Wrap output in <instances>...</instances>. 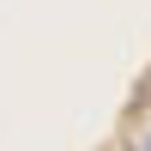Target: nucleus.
<instances>
[{
	"label": "nucleus",
	"mask_w": 151,
	"mask_h": 151,
	"mask_svg": "<svg viewBox=\"0 0 151 151\" xmlns=\"http://www.w3.org/2000/svg\"><path fill=\"white\" fill-rule=\"evenodd\" d=\"M139 151H151V133H145V139H139Z\"/></svg>",
	"instance_id": "nucleus-1"
}]
</instances>
